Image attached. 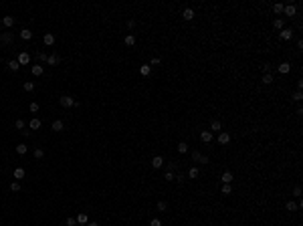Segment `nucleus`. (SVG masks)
<instances>
[{"label": "nucleus", "mask_w": 303, "mask_h": 226, "mask_svg": "<svg viewBox=\"0 0 303 226\" xmlns=\"http://www.w3.org/2000/svg\"><path fill=\"white\" fill-rule=\"evenodd\" d=\"M59 105L61 107H73L75 105V99H73L71 95H63V97H59Z\"/></svg>", "instance_id": "1"}, {"label": "nucleus", "mask_w": 303, "mask_h": 226, "mask_svg": "<svg viewBox=\"0 0 303 226\" xmlns=\"http://www.w3.org/2000/svg\"><path fill=\"white\" fill-rule=\"evenodd\" d=\"M14 40V34L12 33H0V43L2 44H10Z\"/></svg>", "instance_id": "2"}, {"label": "nucleus", "mask_w": 303, "mask_h": 226, "mask_svg": "<svg viewBox=\"0 0 303 226\" xmlns=\"http://www.w3.org/2000/svg\"><path fill=\"white\" fill-rule=\"evenodd\" d=\"M218 144H220V145H228V144H231V133L220 131V133H218Z\"/></svg>", "instance_id": "3"}, {"label": "nucleus", "mask_w": 303, "mask_h": 226, "mask_svg": "<svg viewBox=\"0 0 303 226\" xmlns=\"http://www.w3.org/2000/svg\"><path fill=\"white\" fill-rule=\"evenodd\" d=\"M283 12H285V16H295L297 14V6L295 4H287V6H283Z\"/></svg>", "instance_id": "4"}, {"label": "nucleus", "mask_w": 303, "mask_h": 226, "mask_svg": "<svg viewBox=\"0 0 303 226\" xmlns=\"http://www.w3.org/2000/svg\"><path fill=\"white\" fill-rule=\"evenodd\" d=\"M164 164H166V162H164V158H162V155H154V158H152V168L160 170Z\"/></svg>", "instance_id": "5"}, {"label": "nucleus", "mask_w": 303, "mask_h": 226, "mask_svg": "<svg viewBox=\"0 0 303 226\" xmlns=\"http://www.w3.org/2000/svg\"><path fill=\"white\" fill-rule=\"evenodd\" d=\"M16 61H18V65H29V63H30V55L26 53V51H22V53L18 55V59H16Z\"/></svg>", "instance_id": "6"}, {"label": "nucleus", "mask_w": 303, "mask_h": 226, "mask_svg": "<svg viewBox=\"0 0 303 226\" xmlns=\"http://www.w3.org/2000/svg\"><path fill=\"white\" fill-rule=\"evenodd\" d=\"M59 63H61V57H59V55H47V65L55 67V65H59Z\"/></svg>", "instance_id": "7"}, {"label": "nucleus", "mask_w": 303, "mask_h": 226, "mask_svg": "<svg viewBox=\"0 0 303 226\" xmlns=\"http://www.w3.org/2000/svg\"><path fill=\"white\" fill-rule=\"evenodd\" d=\"M279 34H281V39L283 40H291L293 39V29H283Z\"/></svg>", "instance_id": "8"}, {"label": "nucleus", "mask_w": 303, "mask_h": 226, "mask_svg": "<svg viewBox=\"0 0 303 226\" xmlns=\"http://www.w3.org/2000/svg\"><path fill=\"white\" fill-rule=\"evenodd\" d=\"M43 43L47 44V47H53V44H55V34H53V33H47V34L43 36Z\"/></svg>", "instance_id": "9"}, {"label": "nucleus", "mask_w": 303, "mask_h": 226, "mask_svg": "<svg viewBox=\"0 0 303 226\" xmlns=\"http://www.w3.org/2000/svg\"><path fill=\"white\" fill-rule=\"evenodd\" d=\"M51 129L59 133V131H63V129H65V123H63L61 119H55V121H53V125H51Z\"/></svg>", "instance_id": "10"}, {"label": "nucleus", "mask_w": 303, "mask_h": 226, "mask_svg": "<svg viewBox=\"0 0 303 226\" xmlns=\"http://www.w3.org/2000/svg\"><path fill=\"white\" fill-rule=\"evenodd\" d=\"M200 140L204 141V144H210V141H212V131L204 129V131H202V133H200Z\"/></svg>", "instance_id": "11"}, {"label": "nucleus", "mask_w": 303, "mask_h": 226, "mask_svg": "<svg viewBox=\"0 0 303 226\" xmlns=\"http://www.w3.org/2000/svg\"><path fill=\"white\" fill-rule=\"evenodd\" d=\"M41 125H43V123H41V119H37V117H33V119L29 121V127H30V129H33V131L41 129Z\"/></svg>", "instance_id": "12"}, {"label": "nucleus", "mask_w": 303, "mask_h": 226, "mask_svg": "<svg viewBox=\"0 0 303 226\" xmlns=\"http://www.w3.org/2000/svg\"><path fill=\"white\" fill-rule=\"evenodd\" d=\"M222 184H231L232 182V180H235V176H232V172H228V170H226V172L224 174H222Z\"/></svg>", "instance_id": "13"}, {"label": "nucleus", "mask_w": 303, "mask_h": 226, "mask_svg": "<svg viewBox=\"0 0 303 226\" xmlns=\"http://www.w3.org/2000/svg\"><path fill=\"white\" fill-rule=\"evenodd\" d=\"M277 69H279V73H281V75H287V73L291 71V65H289V63L285 61V63H281V65H279Z\"/></svg>", "instance_id": "14"}, {"label": "nucleus", "mask_w": 303, "mask_h": 226, "mask_svg": "<svg viewBox=\"0 0 303 226\" xmlns=\"http://www.w3.org/2000/svg\"><path fill=\"white\" fill-rule=\"evenodd\" d=\"M20 39L30 40V39H33V30H30V29H22V30H20Z\"/></svg>", "instance_id": "15"}, {"label": "nucleus", "mask_w": 303, "mask_h": 226, "mask_svg": "<svg viewBox=\"0 0 303 226\" xmlns=\"http://www.w3.org/2000/svg\"><path fill=\"white\" fill-rule=\"evenodd\" d=\"M198 176H200V170H198L196 168V166H192V168H190V170H188V176H186V178H198Z\"/></svg>", "instance_id": "16"}, {"label": "nucleus", "mask_w": 303, "mask_h": 226, "mask_svg": "<svg viewBox=\"0 0 303 226\" xmlns=\"http://www.w3.org/2000/svg\"><path fill=\"white\" fill-rule=\"evenodd\" d=\"M182 18H184V20H192V18H194V10H192V8H184Z\"/></svg>", "instance_id": "17"}, {"label": "nucleus", "mask_w": 303, "mask_h": 226, "mask_svg": "<svg viewBox=\"0 0 303 226\" xmlns=\"http://www.w3.org/2000/svg\"><path fill=\"white\" fill-rule=\"evenodd\" d=\"M2 24H4L6 29H10V26L14 24V16H4V18H2Z\"/></svg>", "instance_id": "18"}, {"label": "nucleus", "mask_w": 303, "mask_h": 226, "mask_svg": "<svg viewBox=\"0 0 303 226\" xmlns=\"http://www.w3.org/2000/svg\"><path fill=\"white\" fill-rule=\"evenodd\" d=\"M43 73H45V69L41 67V65H33V75H34V77H41Z\"/></svg>", "instance_id": "19"}, {"label": "nucleus", "mask_w": 303, "mask_h": 226, "mask_svg": "<svg viewBox=\"0 0 303 226\" xmlns=\"http://www.w3.org/2000/svg\"><path fill=\"white\" fill-rule=\"evenodd\" d=\"M123 43L125 44H127V47H134V44H135V36H134V34H127V36H125V39H123Z\"/></svg>", "instance_id": "20"}, {"label": "nucleus", "mask_w": 303, "mask_h": 226, "mask_svg": "<svg viewBox=\"0 0 303 226\" xmlns=\"http://www.w3.org/2000/svg\"><path fill=\"white\" fill-rule=\"evenodd\" d=\"M210 131H218V133H220L222 131V123L220 121H212L210 123Z\"/></svg>", "instance_id": "21"}, {"label": "nucleus", "mask_w": 303, "mask_h": 226, "mask_svg": "<svg viewBox=\"0 0 303 226\" xmlns=\"http://www.w3.org/2000/svg\"><path fill=\"white\" fill-rule=\"evenodd\" d=\"M75 220H77V224H87V222H89V216L81 212V214H79V216L75 218Z\"/></svg>", "instance_id": "22"}, {"label": "nucleus", "mask_w": 303, "mask_h": 226, "mask_svg": "<svg viewBox=\"0 0 303 226\" xmlns=\"http://www.w3.org/2000/svg\"><path fill=\"white\" fill-rule=\"evenodd\" d=\"M24 174H26V172H24V168H16V170H14V178H16V182L24 178Z\"/></svg>", "instance_id": "23"}, {"label": "nucleus", "mask_w": 303, "mask_h": 226, "mask_svg": "<svg viewBox=\"0 0 303 226\" xmlns=\"http://www.w3.org/2000/svg\"><path fill=\"white\" fill-rule=\"evenodd\" d=\"M8 69H10V71H18V69H20L18 61H16V59H12V61H8Z\"/></svg>", "instance_id": "24"}, {"label": "nucleus", "mask_w": 303, "mask_h": 226, "mask_svg": "<svg viewBox=\"0 0 303 226\" xmlns=\"http://www.w3.org/2000/svg\"><path fill=\"white\" fill-rule=\"evenodd\" d=\"M26 151H29V147H26L24 144H18V145H16V154H18V155H24Z\"/></svg>", "instance_id": "25"}, {"label": "nucleus", "mask_w": 303, "mask_h": 226, "mask_svg": "<svg viewBox=\"0 0 303 226\" xmlns=\"http://www.w3.org/2000/svg\"><path fill=\"white\" fill-rule=\"evenodd\" d=\"M140 73L144 75V77H148L150 73H152V67H150V65H142V67H140Z\"/></svg>", "instance_id": "26"}, {"label": "nucleus", "mask_w": 303, "mask_h": 226, "mask_svg": "<svg viewBox=\"0 0 303 226\" xmlns=\"http://www.w3.org/2000/svg\"><path fill=\"white\" fill-rule=\"evenodd\" d=\"M275 79H273V75L271 73H267V75H263V85H271Z\"/></svg>", "instance_id": "27"}, {"label": "nucleus", "mask_w": 303, "mask_h": 226, "mask_svg": "<svg viewBox=\"0 0 303 226\" xmlns=\"http://www.w3.org/2000/svg\"><path fill=\"white\" fill-rule=\"evenodd\" d=\"M186 151H188V144L186 141H180L178 144V154H186Z\"/></svg>", "instance_id": "28"}, {"label": "nucleus", "mask_w": 303, "mask_h": 226, "mask_svg": "<svg viewBox=\"0 0 303 226\" xmlns=\"http://www.w3.org/2000/svg\"><path fill=\"white\" fill-rule=\"evenodd\" d=\"M232 192V188H231V184H222V188H220V194H231Z\"/></svg>", "instance_id": "29"}, {"label": "nucleus", "mask_w": 303, "mask_h": 226, "mask_svg": "<svg viewBox=\"0 0 303 226\" xmlns=\"http://www.w3.org/2000/svg\"><path fill=\"white\" fill-rule=\"evenodd\" d=\"M283 6H285V4H281V2L273 4V12H275V14H281V12H283Z\"/></svg>", "instance_id": "30"}, {"label": "nucleus", "mask_w": 303, "mask_h": 226, "mask_svg": "<svg viewBox=\"0 0 303 226\" xmlns=\"http://www.w3.org/2000/svg\"><path fill=\"white\" fill-rule=\"evenodd\" d=\"M283 18H275V22H273V26H275V29H277V30H283Z\"/></svg>", "instance_id": "31"}, {"label": "nucleus", "mask_w": 303, "mask_h": 226, "mask_svg": "<svg viewBox=\"0 0 303 226\" xmlns=\"http://www.w3.org/2000/svg\"><path fill=\"white\" fill-rule=\"evenodd\" d=\"M156 208H158L160 212H166V210H168V204H166V202H162V200H160V202L156 204Z\"/></svg>", "instance_id": "32"}, {"label": "nucleus", "mask_w": 303, "mask_h": 226, "mask_svg": "<svg viewBox=\"0 0 303 226\" xmlns=\"http://www.w3.org/2000/svg\"><path fill=\"white\" fill-rule=\"evenodd\" d=\"M285 208H287L289 212H295V210H297V204H295V202H291V200H289V202L285 204Z\"/></svg>", "instance_id": "33"}, {"label": "nucleus", "mask_w": 303, "mask_h": 226, "mask_svg": "<svg viewBox=\"0 0 303 226\" xmlns=\"http://www.w3.org/2000/svg\"><path fill=\"white\" fill-rule=\"evenodd\" d=\"M22 87H24V91H34V83L33 81H26Z\"/></svg>", "instance_id": "34"}, {"label": "nucleus", "mask_w": 303, "mask_h": 226, "mask_svg": "<svg viewBox=\"0 0 303 226\" xmlns=\"http://www.w3.org/2000/svg\"><path fill=\"white\" fill-rule=\"evenodd\" d=\"M33 154H34V158H37V159H41V158H43V155H45V149L37 147V149H34V151H33Z\"/></svg>", "instance_id": "35"}, {"label": "nucleus", "mask_w": 303, "mask_h": 226, "mask_svg": "<svg viewBox=\"0 0 303 226\" xmlns=\"http://www.w3.org/2000/svg\"><path fill=\"white\" fill-rule=\"evenodd\" d=\"M208 162H210V158H208V155H204V154L200 155V159H198V164H202V166H206Z\"/></svg>", "instance_id": "36"}, {"label": "nucleus", "mask_w": 303, "mask_h": 226, "mask_svg": "<svg viewBox=\"0 0 303 226\" xmlns=\"http://www.w3.org/2000/svg\"><path fill=\"white\" fill-rule=\"evenodd\" d=\"M174 178H176V176H174V172H166V174H164V180H166V182H172Z\"/></svg>", "instance_id": "37"}, {"label": "nucleus", "mask_w": 303, "mask_h": 226, "mask_svg": "<svg viewBox=\"0 0 303 226\" xmlns=\"http://www.w3.org/2000/svg\"><path fill=\"white\" fill-rule=\"evenodd\" d=\"M10 190H12V192H20V184H18V182L14 180V182L10 184Z\"/></svg>", "instance_id": "38"}, {"label": "nucleus", "mask_w": 303, "mask_h": 226, "mask_svg": "<svg viewBox=\"0 0 303 226\" xmlns=\"http://www.w3.org/2000/svg\"><path fill=\"white\" fill-rule=\"evenodd\" d=\"M301 99H303V93H301V91H295V93H293V101H297V103H299Z\"/></svg>", "instance_id": "39"}, {"label": "nucleus", "mask_w": 303, "mask_h": 226, "mask_svg": "<svg viewBox=\"0 0 303 226\" xmlns=\"http://www.w3.org/2000/svg\"><path fill=\"white\" fill-rule=\"evenodd\" d=\"M29 109H30V113H37V111H39V103H30V105H29Z\"/></svg>", "instance_id": "40"}, {"label": "nucleus", "mask_w": 303, "mask_h": 226, "mask_svg": "<svg viewBox=\"0 0 303 226\" xmlns=\"http://www.w3.org/2000/svg\"><path fill=\"white\" fill-rule=\"evenodd\" d=\"M200 151H198V149H194V151H192V162H198V159H200Z\"/></svg>", "instance_id": "41"}, {"label": "nucleus", "mask_w": 303, "mask_h": 226, "mask_svg": "<svg viewBox=\"0 0 303 226\" xmlns=\"http://www.w3.org/2000/svg\"><path fill=\"white\" fill-rule=\"evenodd\" d=\"M150 226H164L160 218H154V220H150Z\"/></svg>", "instance_id": "42"}, {"label": "nucleus", "mask_w": 303, "mask_h": 226, "mask_svg": "<svg viewBox=\"0 0 303 226\" xmlns=\"http://www.w3.org/2000/svg\"><path fill=\"white\" fill-rule=\"evenodd\" d=\"M14 125H16V129H24V121H22V119H16Z\"/></svg>", "instance_id": "43"}, {"label": "nucleus", "mask_w": 303, "mask_h": 226, "mask_svg": "<svg viewBox=\"0 0 303 226\" xmlns=\"http://www.w3.org/2000/svg\"><path fill=\"white\" fill-rule=\"evenodd\" d=\"M293 196H295V198L301 196V188H299V186H295V188H293Z\"/></svg>", "instance_id": "44"}, {"label": "nucleus", "mask_w": 303, "mask_h": 226, "mask_svg": "<svg viewBox=\"0 0 303 226\" xmlns=\"http://www.w3.org/2000/svg\"><path fill=\"white\" fill-rule=\"evenodd\" d=\"M67 226H77V220L75 218H67Z\"/></svg>", "instance_id": "45"}, {"label": "nucleus", "mask_w": 303, "mask_h": 226, "mask_svg": "<svg viewBox=\"0 0 303 226\" xmlns=\"http://www.w3.org/2000/svg\"><path fill=\"white\" fill-rule=\"evenodd\" d=\"M174 180H178V182H180V184H182V182H184V180H186V176H184V174H178V176H176V178H174Z\"/></svg>", "instance_id": "46"}, {"label": "nucleus", "mask_w": 303, "mask_h": 226, "mask_svg": "<svg viewBox=\"0 0 303 226\" xmlns=\"http://www.w3.org/2000/svg\"><path fill=\"white\" fill-rule=\"evenodd\" d=\"M160 63H162V59H160V57H154V59H152V65H160ZM152 65H150V67H152Z\"/></svg>", "instance_id": "47"}, {"label": "nucleus", "mask_w": 303, "mask_h": 226, "mask_svg": "<svg viewBox=\"0 0 303 226\" xmlns=\"http://www.w3.org/2000/svg\"><path fill=\"white\" fill-rule=\"evenodd\" d=\"M263 71H265V75H267V73H271V65H269V63H267V65H263Z\"/></svg>", "instance_id": "48"}, {"label": "nucleus", "mask_w": 303, "mask_h": 226, "mask_svg": "<svg viewBox=\"0 0 303 226\" xmlns=\"http://www.w3.org/2000/svg\"><path fill=\"white\" fill-rule=\"evenodd\" d=\"M39 61H45V63H47V55H45V53H39Z\"/></svg>", "instance_id": "49"}, {"label": "nucleus", "mask_w": 303, "mask_h": 226, "mask_svg": "<svg viewBox=\"0 0 303 226\" xmlns=\"http://www.w3.org/2000/svg\"><path fill=\"white\" fill-rule=\"evenodd\" d=\"M135 26V20H127V29H134Z\"/></svg>", "instance_id": "50"}, {"label": "nucleus", "mask_w": 303, "mask_h": 226, "mask_svg": "<svg viewBox=\"0 0 303 226\" xmlns=\"http://www.w3.org/2000/svg\"><path fill=\"white\" fill-rule=\"evenodd\" d=\"M87 226H99L97 222H87Z\"/></svg>", "instance_id": "51"}, {"label": "nucleus", "mask_w": 303, "mask_h": 226, "mask_svg": "<svg viewBox=\"0 0 303 226\" xmlns=\"http://www.w3.org/2000/svg\"><path fill=\"white\" fill-rule=\"evenodd\" d=\"M77 226H87V224H77Z\"/></svg>", "instance_id": "52"}]
</instances>
